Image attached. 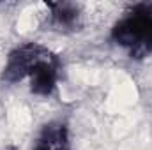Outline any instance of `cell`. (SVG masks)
I'll list each match as a JSON object with an SVG mask.
<instances>
[{
	"instance_id": "3957f363",
	"label": "cell",
	"mask_w": 152,
	"mask_h": 150,
	"mask_svg": "<svg viewBox=\"0 0 152 150\" xmlns=\"http://www.w3.org/2000/svg\"><path fill=\"white\" fill-rule=\"evenodd\" d=\"M48 23L57 32H75L81 25V9L75 2H48Z\"/></svg>"
},
{
	"instance_id": "277c9868",
	"label": "cell",
	"mask_w": 152,
	"mask_h": 150,
	"mask_svg": "<svg viewBox=\"0 0 152 150\" xmlns=\"http://www.w3.org/2000/svg\"><path fill=\"white\" fill-rule=\"evenodd\" d=\"M32 150H73L67 124L60 120L48 122L41 129Z\"/></svg>"
},
{
	"instance_id": "7a4b0ae2",
	"label": "cell",
	"mask_w": 152,
	"mask_h": 150,
	"mask_svg": "<svg viewBox=\"0 0 152 150\" xmlns=\"http://www.w3.org/2000/svg\"><path fill=\"white\" fill-rule=\"evenodd\" d=\"M112 41L129 58L152 57V2L129 5L112 27Z\"/></svg>"
},
{
	"instance_id": "6da1fadb",
	"label": "cell",
	"mask_w": 152,
	"mask_h": 150,
	"mask_svg": "<svg viewBox=\"0 0 152 150\" xmlns=\"http://www.w3.org/2000/svg\"><path fill=\"white\" fill-rule=\"evenodd\" d=\"M62 76V60L41 42H21L5 58L2 79L5 83H27L28 90L39 97L55 94Z\"/></svg>"
}]
</instances>
